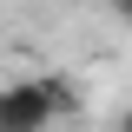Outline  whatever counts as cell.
Listing matches in <instances>:
<instances>
[{
    "mask_svg": "<svg viewBox=\"0 0 132 132\" xmlns=\"http://www.w3.org/2000/svg\"><path fill=\"white\" fill-rule=\"evenodd\" d=\"M46 86H53V106H60V119H73V112H79V93H73L66 79H53V73H46Z\"/></svg>",
    "mask_w": 132,
    "mask_h": 132,
    "instance_id": "7a4b0ae2",
    "label": "cell"
},
{
    "mask_svg": "<svg viewBox=\"0 0 132 132\" xmlns=\"http://www.w3.org/2000/svg\"><path fill=\"white\" fill-rule=\"evenodd\" d=\"M112 7H119V20H132V0H112Z\"/></svg>",
    "mask_w": 132,
    "mask_h": 132,
    "instance_id": "3957f363",
    "label": "cell"
},
{
    "mask_svg": "<svg viewBox=\"0 0 132 132\" xmlns=\"http://www.w3.org/2000/svg\"><path fill=\"white\" fill-rule=\"evenodd\" d=\"M0 132H7V126H0Z\"/></svg>",
    "mask_w": 132,
    "mask_h": 132,
    "instance_id": "5b68a950",
    "label": "cell"
},
{
    "mask_svg": "<svg viewBox=\"0 0 132 132\" xmlns=\"http://www.w3.org/2000/svg\"><path fill=\"white\" fill-rule=\"evenodd\" d=\"M0 126H7V132H53V126H60L53 86H46V79H13V86H0Z\"/></svg>",
    "mask_w": 132,
    "mask_h": 132,
    "instance_id": "6da1fadb",
    "label": "cell"
},
{
    "mask_svg": "<svg viewBox=\"0 0 132 132\" xmlns=\"http://www.w3.org/2000/svg\"><path fill=\"white\" fill-rule=\"evenodd\" d=\"M119 132H132V106H126V112H119Z\"/></svg>",
    "mask_w": 132,
    "mask_h": 132,
    "instance_id": "277c9868",
    "label": "cell"
}]
</instances>
